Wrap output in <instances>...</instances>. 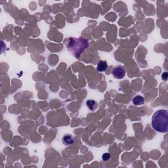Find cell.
I'll use <instances>...</instances> for the list:
<instances>
[{
  "label": "cell",
  "mask_w": 168,
  "mask_h": 168,
  "mask_svg": "<svg viewBox=\"0 0 168 168\" xmlns=\"http://www.w3.org/2000/svg\"><path fill=\"white\" fill-rule=\"evenodd\" d=\"M111 158V155L110 153H104L102 156V159H103V161H108Z\"/></svg>",
  "instance_id": "obj_8"
},
{
  "label": "cell",
  "mask_w": 168,
  "mask_h": 168,
  "mask_svg": "<svg viewBox=\"0 0 168 168\" xmlns=\"http://www.w3.org/2000/svg\"><path fill=\"white\" fill-rule=\"evenodd\" d=\"M151 124L156 131L167 133L168 131V113L166 110H159L154 113Z\"/></svg>",
  "instance_id": "obj_1"
},
{
  "label": "cell",
  "mask_w": 168,
  "mask_h": 168,
  "mask_svg": "<svg viewBox=\"0 0 168 168\" xmlns=\"http://www.w3.org/2000/svg\"><path fill=\"white\" fill-rule=\"evenodd\" d=\"M63 144L66 146H71L74 143V140L73 137L70 134H66L62 138Z\"/></svg>",
  "instance_id": "obj_4"
},
{
  "label": "cell",
  "mask_w": 168,
  "mask_h": 168,
  "mask_svg": "<svg viewBox=\"0 0 168 168\" xmlns=\"http://www.w3.org/2000/svg\"><path fill=\"white\" fill-rule=\"evenodd\" d=\"M86 105L87 108H89L91 111H95L98 108V103L95 101L93 99H89L86 102Z\"/></svg>",
  "instance_id": "obj_5"
},
{
  "label": "cell",
  "mask_w": 168,
  "mask_h": 168,
  "mask_svg": "<svg viewBox=\"0 0 168 168\" xmlns=\"http://www.w3.org/2000/svg\"><path fill=\"white\" fill-rule=\"evenodd\" d=\"M162 79H164V81H167V72H164L163 74H162Z\"/></svg>",
  "instance_id": "obj_9"
},
{
  "label": "cell",
  "mask_w": 168,
  "mask_h": 168,
  "mask_svg": "<svg viewBox=\"0 0 168 168\" xmlns=\"http://www.w3.org/2000/svg\"><path fill=\"white\" fill-rule=\"evenodd\" d=\"M133 103L134 105L140 106L145 103V99L140 95H137L133 98Z\"/></svg>",
  "instance_id": "obj_7"
},
{
  "label": "cell",
  "mask_w": 168,
  "mask_h": 168,
  "mask_svg": "<svg viewBox=\"0 0 168 168\" xmlns=\"http://www.w3.org/2000/svg\"><path fill=\"white\" fill-rule=\"evenodd\" d=\"M89 46V42L84 38H70L67 44L68 51L76 59L79 57L81 54L87 49Z\"/></svg>",
  "instance_id": "obj_2"
},
{
  "label": "cell",
  "mask_w": 168,
  "mask_h": 168,
  "mask_svg": "<svg viewBox=\"0 0 168 168\" xmlns=\"http://www.w3.org/2000/svg\"><path fill=\"white\" fill-rule=\"evenodd\" d=\"M112 76L114 78L118 79H121L124 78L126 74V71L124 67L121 65H118L114 67L112 71Z\"/></svg>",
  "instance_id": "obj_3"
},
{
  "label": "cell",
  "mask_w": 168,
  "mask_h": 168,
  "mask_svg": "<svg viewBox=\"0 0 168 168\" xmlns=\"http://www.w3.org/2000/svg\"><path fill=\"white\" fill-rule=\"evenodd\" d=\"M108 68V64L105 60H100L98 62L97 70L99 72H103L106 70Z\"/></svg>",
  "instance_id": "obj_6"
}]
</instances>
